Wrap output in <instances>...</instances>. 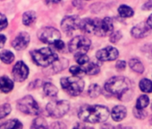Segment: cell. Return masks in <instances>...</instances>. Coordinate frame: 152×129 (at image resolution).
Instances as JSON below:
<instances>
[{
	"mask_svg": "<svg viewBox=\"0 0 152 129\" xmlns=\"http://www.w3.org/2000/svg\"><path fill=\"white\" fill-rule=\"evenodd\" d=\"M102 29H103V33L104 36L110 33L113 29H114V25H113V22L111 20V18L109 17H106L102 20Z\"/></svg>",
	"mask_w": 152,
	"mask_h": 129,
	"instance_id": "obj_22",
	"label": "cell"
},
{
	"mask_svg": "<svg viewBox=\"0 0 152 129\" xmlns=\"http://www.w3.org/2000/svg\"><path fill=\"white\" fill-rule=\"evenodd\" d=\"M80 22H81L80 18L76 15L65 16L61 23V28L63 29V31L64 32L70 33L77 27H79Z\"/></svg>",
	"mask_w": 152,
	"mask_h": 129,
	"instance_id": "obj_12",
	"label": "cell"
},
{
	"mask_svg": "<svg viewBox=\"0 0 152 129\" xmlns=\"http://www.w3.org/2000/svg\"><path fill=\"white\" fill-rule=\"evenodd\" d=\"M39 39L47 44H54L57 40H60V32L53 27H46L41 29L38 33Z\"/></svg>",
	"mask_w": 152,
	"mask_h": 129,
	"instance_id": "obj_9",
	"label": "cell"
},
{
	"mask_svg": "<svg viewBox=\"0 0 152 129\" xmlns=\"http://www.w3.org/2000/svg\"><path fill=\"white\" fill-rule=\"evenodd\" d=\"M48 129H66V126L62 122H55L50 126H48Z\"/></svg>",
	"mask_w": 152,
	"mask_h": 129,
	"instance_id": "obj_34",
	"label": "cell"
},
{
	"mask_svg": "<svg viewBox=\"0 0 152 129\" xmlns=\"http://www.w3.org/2000/svg\"><path fill=\"white\" fill-rule=\"evenodd\" d=\"M102 129H132V128H130V127H124V126H121V125L117 126V127H114L111 125L106 124V125H102Z\"/></svg>",
	"mask_w": 152,
	"mask_h": 129,
	"instance_id": "obj_36",
	"label": "cell"
},
{
	"mask_svg": "<svg viewBox=\"0 0 152 129\" xmlns=\"http://www.w3.org/2000/svg\"><path fill=\"white\" fill-rule=\"evenodd\" d=\"M79 118L86 123L105 122L109 117V110L105 106L86 105L81 108L78 113Z\"/></svg>",
	"mask_w": 152,
	"mask_h": 129,
	"instance_id": "obj_1",
	"label": "cell"
},
{
	"mask_svg": "<svg viewBox=\"0 0 152 129\" xmlns=\"http://www.w3.org/2000/svg\"><path fill=\"white\" fill-rule=\"evenodd\" d=\"M53 45H54L55 48H56V49H58V50H62V49L64 48V43L62 40H57V41L55 42Z\"/></svg>",
	"mask_w": 152,
	"mask_h": 129,
	"instance_id": "obj_38",
	"label": "cell"
},
{
	"mask_svg": "<svg viewBox=\"0 0 152 129\" xmlns=\"http://www.w3.org/2000/svg\"><path fill=\"white\" fill-rule=\"evenodd\" d=\"M73 129H93V128L89 127V126H87V125H83V124H77V125H76L74 126Z\"/></svg>",
	"mask_w": 152,
	"mask_h": 129,
	"instance_id": "obj_41",
	"label": "cell"
},
{
	"mask_svg": "<svg viewBox=\"0 0 152 129\" xmlns=\"http://www.w3.org/2000/svg\"><path fill=\"white\" fill-rule=\"evenodd\" d=\"M122 38V34H121V32H114L111 36H110V41L112 42V43H116L120 39Z\"/></svg>",
	"mask_w": 152,
	"mask_h": 129,
	"instance_id": "obj_35",
	"label": "cell"
},
{
	"mask_svg": "<svg viewBox=\"0 0 152 129\" xmlns=\"http://www.w3.org/2000/svg\"><path fill=\"white\" fill-rule=\"evenodd\" d=\"M17 108L27 115H38L40 111L36 100L30 95L23 97L17 102Z\"/></svg>",
	"mask_w": 152,
	"mask_h": 129,
	"instance_id": "obj_8",
	"label": "cell"
},
{
	"mask_svg": "<svg viewBox=\"0 0 152 129\" xmlns=\"http://www.w3.org/2000/svg\"><path fill=\"white\" fill-rule=\"evenodd\" d=\"M133 115L137 117V118H140V119H143L146 117V115L147 113L142 110V109H138V108H133Z\"/></svg>",
	"mask_w": 152,
	"mask_h": 129,
	"instance_id": "obj_32",
	"label": "cell"
},
{
	"mask_svg": "<svg viewBox=\"0 0 152 129\" xmlns=\"http://www.w3.org/2000/svg\"><path fill=\"white\" fill-rule=\"evenodd\" d=\"M36 13L33 11H28L25 12L23 15V23L26 26H30L36 21Z\"/></svg>",
	"mask_w": 152,
	"mask_h": 129,
	"instance_id": "obj_21",
	"label": "cell"
},
{
	"mask_svg": "<svg viewBox=\"0 0 152 129\" xmlns=\"http://www.w3.org/2000/svg\"><path fill=\"white\" fill-rule=\"evenodd\" d=\"M147 24H148V26L150 29H152V15L148 18V20H147Z\"/></svg>",
	"mask_w": 152,
	"mask_h": 129,
	"instance_id": "obj_42",
	"label": "cell"
},
{
	"mask_svg": "<svg viewBox=\"0 0 152 129\" xmlns=\"http://www.w3.org/2000/svg\"><path fill=\"white\" fill-rule=\"evenodd\" d=\"M118 13L122 17H131L133 15V10L127 6H121L118 8Z\"/></svg>",
	"mask_w": 152,
	"mask_h": 129,
	"instance_id": "obj_26",
	"label": "cell"
},
{
	"mask_svg": "<svg viewBox=\"0 0 152 129\" xmlns=\"http://www.w3.org/2000/svg\"><path fill=\"white\" fill-rule=\"evenodd\" d=\"M7 24H8V22H7V17L3 14H0V31L7 28Z\"/></svg>",
	"mask_w": 152,
	"mask_h": 129,
	"instance_id": "obj_33",
	"label": "cell"
},
{
	"mask_svg": "<svg viewBox=\"0 0 152 129\" xmlns=\"http://www.w3.org/2000/svg\"><path fill=\"white\" fill-rule=\"evenodd\" d=\"M14 88V82L7 76L0 77V91L7 93L10 92Z\"/></svg>",
	"mask_w": 152,
	"mask_h": 129,
	"instance_id": "obj_15",
	"label": "cell"
},
{
	"mask_svg": "<svg viewBox=\"0 0 152 129\" xmlns=\"http://www.w3.org/2000/svg\"><path fill=\"white\" fill-rule=\"evenodd\" d=\"M6 41H7V38H6V36H5V35H3V34H0V48L4 47V45H5Z\"/></svg>",
	"mask_w": 152,
	"mask_h": 129,
	"instance_id": "obj_40",
	"label": "cell"
},
{
	"mask_svg": "<svg viewBox=\"0 0 152 129\" xmlns=\"http://www.w3.org/2000/svg\"><path fill=\"white\" fill-rule=\"evenodd\" d=\"M11 106L9 104H3L0 106V119L6 117L11 112Z\"/></svg>",
	"mask_w": 152,
	"mask_h": 129,
	"instance_id": "obj_29",
	"label": "cell"
},
{
	"mask_svg": "<svg viewBox=\"0 0 152 129\" xmlns=\"http://www.w3.org/2000/svg\"><path fill=\"white\" fill-rule=\"evenodd\" d=\"M48 124L47 121L43 118V117H37L36 119H34L32 125H31V129H48Z\"/></svg>",
	"mask_w": 152,
	"mask_h": 129,
	"instance_id": "obj_24",
	"label": "cell"
},
{
	"mask_svg": "<svg viewBox=\"0 0 152 129\" xmlns=\"http://www.w3.org/2000/svg\"><path fill=\"white\" fill-rule=\"evenodd\" d=\"M0 129H23V124L17 119H11L3 124Z\"/></svg>",
	"mask_w": 152,
	"mask_h": 129,
	"instance_id": "obj_18",
	"label": "cell"
},
{
	"mask_svg": "<svg viewBox=\"0 0 152 129\" xmlns=\"http://www.w3.org/2000/svg\"><path fill=\"white\" fill-rule=\"evenodd\" d=\"M70 72L72 75L78 76V75H83L84 74L83 70L82 67H80L79 66H73L70 68Z\"/></svg>",
	"mask_w": 152,
	"mask_h": 129,
	"instance_id": "obj_31",
	"label": "cell"
},
{
	"mask_svg": "<svg viewBox=\"0 0 152 129\" xmlns=\"http://www.w3.org/2000/svg\"><path fill=\"white\" fill-rule=\"evenodd\" d=\"M31 55L35 64L44 67L58 60L57 55L48 48H43L40 49L33 50L31 52Z\"/></svg>",
	"mask_w": 152,
	"mask_h": 129,
	"instance_id": "obj_3",
	"label": "cell"
},
{
	"mask_svg": "<svg viewBox=\"0 0 152 129\" xmlns=\"http://www.w3.org/2000/svg\"><path fill=\"white\" fill-rule=\"evenodd\" d=\"M91 40L85 36H75L69 42V50L72 53L84 54L91 47Z\"/></svg>",
	"mask_w": 152,
	"mask_h": 129,
	"instance_id": "obj_7",
	"label": "cell"
},
{
	"mask_svg": "<svg viewBox=\"0 0 152 129\" xmlns=\"http://www.w3.org/2000/svg\"><path fill=\"white\" fill-rule=\"evenodd\" d=\"M12 73L15 81L23 82L29 75V68L23 61H19L15 64Z\"/></svg>",
	"mask_w": 152,
	"mask_h": 129,
	"instance_id": "obj_10",
	"label": "cell"
},
{
	"mask_svg": "<svg viewBox=\"0 0 152 129\" xmlns=\"http://www.w3.org/2000/svg\"><path fill=\"white\" fill-rule=\"evenodd\" d=\"M142 9L143 10H150V9H152V0H151V1L147 2L146 4H144Z\"/></svg>",
	"mask_w": 152,
	"mask_h": 129,
	"instance_id": "obj_39",
	"label": "cell"
},
{
	"mask_svg": "<svg viewBox=\"0 0 152 129\" xmlns=\"http://www.w3.org/2000/svg\"><path fill=\"white\" fill-rule=\"evenodd\" d=\"M79 29L89 34L104 36L103 29H102V20L99 18H95V19L88 18V19L82 20L79 24Z\"/></svg>",
	"mask_w": 152,
	"mask_h": 129,
	"instance_id": "obj_5",
	"label": "cell"
},
{
	"mask_svg": "<svg viewBox=\"0 0 152 129\" xmlns=\"http://www.w3.org/2000/svg\"><path fill=\"white\" fill-rule=\"evenodd\" d=\"M149 30H150V28L148 26L147 23H140L137 26H134L132 29L131 33L135 38H142V37H144L148 32Z\"/></svg>",
	"mask_w": 152,
	"mask_h": 129,
	"instance_id": "obj_14",
	"label": "cell"
},
{
	"mask_svg": "<svg viewBox=\"0 0 152 129\" xmlns=\"http://www.w3.org/2000/svg\"><path fill=\"white\" fill-rule=\"evenodd\" d=\"M129 64H130V67L136 73L139 74H142L144 72V67L142 63L138 59V58H132L129 61Z\"/></svg>",
	"mask_w": 152,
	"mask_h": 129,
	"instance_id": "obj_20",
	"label": "cell"
},
{
	"mask_svg": "<svg viewBox=\"0 0 152 129\" xmlns=\"http://www.w3.org/2000/svg\"><path fill=\"white\" fill-rule=\"evenodd\" d=\"M82 68H83L84 74H87L90 75H97L99 72V67L94 63H88L85 64V66H83V67H82Z\"/></svg>",
	"mask_w": 152,
	"mask_h": 129,
	"instance_id": "obj_19",
	"label": "cell"
},
{
	"mask_svg": "<svg viewBox=\"0 0 152 129\" xmlns=\"http://www.w3.org/2000/svg\"><path fill=\"white\" fill-rule=\"evenodd\" d=\"M30 42V35L27 32H21L17 35V37L14 40L12 46L16 50H23L24 49Z\"/></svg>",
	"mask_w": 152,
	"mask_h": 129,
	"instance_id": "obj_13",
	"label": "cell"
},
{
	"mask_svg": "<svg viewBox=\"0 0 152 129\" xmlns=\"http://www.w3.org/2000/svg\"><path fill=\"white\" fill-rule=\"evenodd\" d=\"M75 59H76V62L79 64H82V66H85L89 62V57L85 54H76Z\"/></svg>",
	"mask_w": 152,
	"mask_h": 129,
	"instance_id": "obj_30",
	"label": "cell"
},
{
	"mask_svg": "<svg viewBox=\"0 0 152 129\" xmlns=\"http://www.w3.org/2000/svg\"><path fill=\"white\" fill-rule=\"evenodd\" d=\"M70 108V104L67 100H54L47 105L48 113L55 118H59L64 116Z\"/></svg>",
	"mask_w": 152,
	"mask_h": 129,
	"instance_id": "obj_6",
	"label": "cell"
},
{
	"mask_svg": "<svg viewBox=\"0 0 152 129\" xmlns=\"http://www.w3.org/2000/svg\"><path fill=\"white\" fill-rule=\"evenodd\" d=\"M89 95L91 98H97L101 93V88L99 84H91L89 88Z\"/></svg>",
	"mask_w": 152,
	"mask_h": 129,
	"instance_id": "obj_28",
	"label": "cell"
},
{
	"mask_svg": "<svg viewBox=\"0 0 152 129\" xmlns=\"http://www.w3.org/2000/svg\"><path fill=\"white\" fill-rule=\"evenodd\" d=\"M151 109H152V104H151Z\"/></svg>",
	"mask_w": 152,
	"mask_h": 129,
	"instance_id": "obj_43",
	"label": "cell"
},
{
	"mask_svg": "<svg viewBox=\"0 0 152 129\" xmlns=\"http://www.w3.org/2000/svg\"><path fill=\"white\" fill-rule=\"evenodd\" d=\"M0 59L5 64H11L15 59V55L9 50H3L0 52Z\"/></svg>",
	"mask_w": 152,
	"mask_h": 129,
	"instance_id": "obj_23",
	"label": "cell"
},
{
	"mask_svg": "<svg viewBox=\"0 0 152 129\" xmlns=\"http://www.w3.org/2000/svg\"><path fill=\"white\" fill-rule=\"evenodd\" d=\"M149 103V99L147 95H141L136 102V108L138 109H143L146 108Z\"/></svg>",
	"mask_w": 152,
	"mask_h": 129,
	"instance_id": "obj_27",
	"label": "cell"
},
{
	"mask_svg": "<svg viewBox=\"0 0 152 129\" xmlns=\"http://www.w3.org/2000/svg\"><path fill=\"white\" fill-rule=\"evenodd\" d=\"M140 88L143 92H152V82L148 79H142L140 82Z\"/></svg>",
	"mask_w": 152,
	"mask_h": 129,
	"instance_id": "obj_25",
	"label": "cell"
},
{
	"mask_svg": "<svg viewBox=\"0 0 152 129\" xmlns=\"http://www.w3.org/2000/svg\"><path fill=\"white\" fill-rule=\"evenodd\" d=\"M130 87H131L130 80L124 76L112 77L105 84L106 91L119 99L125 92H127L130 89Z\"/></svg>",
	"mask_w": 152,
	"mask_h": 129,
	"instance_id": "obj_2",
	"label": "cell"
},
{
	"mask_svg": "<svg viewBox=\"0 0 152 129\" xmlns=\"http://www.w3.org/2000/svg\"><path fill=\"white\" fill-rule=\"evenodd\" d=\"M119 53L115 48L108 46L103 49H100L97 52L96 56L100 61H112L117 58Z\"/></svg>",
	"mask_w": 152,
	"mask_h": 129,
	"instance_id": "obj_11",
	"label": "cell"
},
{
	"mask_svg": "<svg viewBox=\"0 0 152 129\" xmlns=\"http://www.w3.org/2000/svg\"><path fill=\"white\" fill-rule=\"evenodd\" d=\"M115 67L118 70L122 71V70H124L125 69V67H126V63L124 61H118L115 64Z\"/></svg>",
	"mask_w": 152,
	"mask_h": 129,
	"instance_id": "obj_37",
	"label": "cell"
},
{
	"mask_svg": "<svg viewBox=\"0 0 152 129\" xmlns=\"http://www.w3.org/2000/svg\"><path fill=\"white\" fill-rule=\"evenodd\" d=\"M60 84L62 88L72 96L79 95L84 88V82L78 77H64Z\"/></svg>",
	"mask_w": 152,
	"mask_h": 129,
	"instance_id": "obj_4",
	"label": "cell"
},
{
	"mask_svg": "<svg viewBox=\"0 0 152 129\" xmlns=\"http://www.w3.org/2000/svg\"><path fill=\"white\" fill-rule=\"evenodd\" d=\"M43 90L46 96L50 98H55L58 94V89L51 83H46L43 86Z\"/></svg>",
	"mask_w": 152,
	"mask_h": 129,
	"instance_id": "obj_17",
	"label": "cell"
},
{
	"mask_svg": "<svg viewBox=\"0 0 152 129\" xmlns=\"http://www.w3.org/2000/svg\"><path fill=\"white\" fill-rule=\"evenodd\" d=\"M126 108L124 106H115L112 110V118L115 121H121L126 117Z\"/></svg>",
	"mask_w": 152,
	"mask_h": 129,
	"instance_id": "obj_16",
	"label": "cell"
}]
</instances>
